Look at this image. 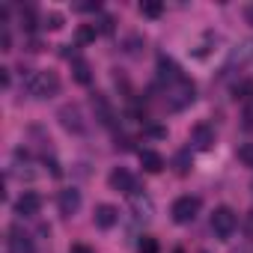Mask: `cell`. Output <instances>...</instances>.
<instances>
[{"mask_svg": "<svg viewBox=\"0 0 253 253\" xmlns=\"http://www.w3.org/2000/svg\"><path fill=\"white\" fill-rule=\"evenodd\" d=\"M140 167H143L146 173H161V170H164L161 152H155V149H140Z\"/></svg>", "mask_w": 253, "mask_h": 253, "instance_id": "obj_12", "label": "cell"}, {"mask_svg": "<svg viewBox=\"0 0 253 253\" xmlns=\"http://www.w3.org/2000/svg\"><path fill=\"white\" fill-rule=\"evenodd\" d=\"M140 12H143L146 18H158V15L164 12V3H158V0H143V3H140Z\"/></svg>", "mask_w": 253, "mask_h": 253, "instance_id": "obj_15", "label": "cell"}, {"mask_svg": "<svg viewBox=\"0 0 253 253\" xmlns=\"http://www.w3.org/2000/svg\"><path fill=\"white\" fill-rule=\"evenodd\" d=\"M78 9H81V12H98L101 6H98V3H78Z\"/></svg>", "mask_w": 253, "mask_h": 253, "instance_id": "obj_23", "label": "cell"}, {"mask_svg": "<svg viewBox=\"0 0 253 253\" xmlns=\"http://www.w3.org/2000/svg\"><path fill=\"white\" fill-rule=\"evenodd\" d=\"M170 214L176 223H194V217L200 214V200L197 197H179L170 206Z\"/></svg>", "mask_w": 253, "mask_h": 253, "instance_id": "obj_4", "label": "cell"}, {"mask_svg": "<svg viewBox=\"0 0 253 253\" xmlns=\"http://www.w3.org/2000/svg\"><path fill=\"white\" fill-rule=\"evenodd\" d=\"M92 110H95V116H98V122H101V125H110V122H113L110 104H107L101 95H92Z\"/></svg>", "mask_w": 253, "mask_h": 253, "instance_id": "obj_14", "label": "cell"}, {"mask_svg": "<svg viewBox=\"0 0 253 253\" xmlns=\"http://www.w3.org/2000/svg\"><path fill=\"white\" fill-rule=\"evenodd\" d=\"M21 27H24V30H33V27H36V15H33V9H24V12H21Z\"/></svg>", "mask_w": 253, "mask_h": 253, "instance_id": "obj_19", "label": "cell"}, {"mask_svg": "<svg viewBox=\"0 0 253 253\" xmlns=\"http://www.w3.org/2000/svg\"><path fill=\"white\" fill-rule=\"evenodd\" d=\"M42 27H45V30H60V27H63V15H60V12H51V15H45Z\"/></svg>", "mask_w": 253, "mask_h": 253, "instance_id": "obj_18", "label": "cell"}, {"mask_svg": "<svg viewBox=\"0 0 253 253\" xmlns=\"http://www.w3.org/2000/svg\"><path fill=\"white\" fill-rule=\"evenodd\" d=\"M116 220H119V211H116V206H110V203H101V206H95V226H101V229H110V226H116Z\"/></svg>", "mask_w": 253, "mask_h": 253, "instance_id": "obj_11", "label": "cell"}, {"mask_svg": "<svg viewBox=\"0 0 253 253\" xmlns=\"http://www.w3.org/2000/svg\"><path fill=\"white\" fill-rule=\"evenodd\" d=\"M57 206H60V214L72 217V214L81 209V191H75V188H66V191H60V197H57Z\"/></svg>", "mask_w": 253, "mask_h": 253, "instance_id": "obj_10", "label": "cell"}, {"mask_svg": "<svg viewBox=\"0 0 253 253\" xmlns=\"http://www.w3.org/2000/svg\"><path fill=\"white\" fill-rule=\"evenodd\" d=\"M238 161L253 170V143H241V146H238Z\"/></svg>", "mask_w": 253, "mask_h": 253, "instance_id": "obj_16", "label": "cell"}, {"mask_svg": "<svg viewBox=\"0 0 253 253\" xmlns=\"http://www.w3.org/2000/svg\"><path fill=\"white\" fill-rule=\"evenodd\" d=\"M247 232H250V235H253V211H250V214H247Z\"/></svg>", "mask_w": 253, "mask_h": 253, "instance_id": "obj_27", "label": "cell"}, {"mask_svg": "<svg viewBox=\"0 0 253 253\" xmlns=\"http://www.w3.org/2000/svg\"><path fill=\"white\" fill-rule=\"evenodd\" d=\"M6 250L9 253H36L33 238L21 229V226H9V238H6Z\"/></svg>", "mask_w": 253, "mask_h": 253, "instance_id": "obj_6", "label": "cell"}, {"mask_svg": "<svg viewBox=\"0 0 253 253\" xmlns=\"http://www.w3.org/2000/svg\"><path fill=\"white\" fill-rule=\"evenodd\" d=\"M191 143L200 149V152H209L214 146V128L209 122H197L194 125V131H191Z\"/></svg>", "mask_w": 253, "mask_h": 253, "instance_id": "obj_8", "label": "cell"}, {"mask_svg": "<svg viewBox=\"0 0 253 253\" xmlns=\"http://www.w3.org/2000/svg\"><path fill=\"white\" fill-rule=\"evenodd\" d=\"M235 226H238V214H235L229 206H217V209L211 211V232H214L217 238H229V235L235 232Z\"/></svg>", "mask_w": 253, "mask_h": 253, "instance_id": "obj_3", "label": "cell"}, {"mask_svg": "<svg viewBox=\"0 0 253 253\" xmlns=\"http://www.w3.org/2000/svg\"><path fill=\"white\" fill-rule=\"evenodd\" d=\"M24 89L33 95V98H51L60 92V78L57 72H48V69H39V72H30L24 78Z\"/></svg>", "mask_w": 253, "mask_h": 253, "instance_id": "obj_1", "label": "cell"}, {"mask_svg": "<svg viewBox=\"0 0 253 253\" xmlns=\"http://www.w3.org/2000/svg\"><path fill=\"white\" fill-rule=\"evenodd\" d=\"M42 211V197L36 191H24L18 200H15V214L21 217H36Z\"/></svg>", "mask_w": 253, "mask_h": 253, "instance_id": "obj_7", "label": "cell"}, {"mask_svg": "<svg viewBox=\"0 0 253 253\" xmlns=\"http://www.w3.org/2000/svg\"><path fill=\"white\" fill-rule=\"evenodd\" d=\"M0 84L9 86V69H0Z\"/></svg>", "mask_w": 253, "mask_h": 253, "instance_id": "obj_26", "label": "cell"}, {"mask_svg": "<svg viewBox=\"0 0 253 253\" xmlns=\"http://www.w3.org/2000/svg\"><path fill=\"white\" fill-rule=\"evenodd\" d=\"M72 75H75V81H78V84H84V86L92 81L89 63H86V60H81V57H75V60H72Z\"/></svg>", "mask_w": 253, "mask_h": 253, "instance_id": "obj_13", "label": "cell"}, {"mask_svg": "<svg viewBox=\"0 0 253 253\" xmlns=\"http://www.w3.org/2000/svg\"><path fill=\"white\" fill-rule=\"evenodd\" d=\"M200 253H206V250H200Z\"/></svg>", "mask_w": 253, "mask_h": 253, "instance_id": "obj_28", "label": "cell"}, {"mask_svg": "<svg viewBox=\"0 0 253 253\" xmlns=\"http://www.w3.org/2000/svg\"><path fill=\"white\" fill-rule=\"evenodd\" d=\"M244 18H247V24H253V3L244 6Z\"/></svg>", "mask_w": 253, "mask_h": 253, "instance_id": "obj_24", "label": "cell"}, {"mask_svg": "<svg viewBox=\"0 0 253 253\" xmlns=\"http://www.w3.org/2000/svg\"><path fill=\"white\" fill-rule=\"evenodd\" d=\"M194 84L188 81V78H179L176 84H167V89H164V95H167V101H170V107L173 110H182V107H188L191 101H194Z\"/></svg>", "mask_w": 253, "mask_h": 253, "instance_id": "obj_2", "label": "cell"}, {"mask_svg": "<svg viewBox=\"0 0 253 253\" xmlns=\"http://www.w3.org/2000/svg\"><path fill=\"white\" fill-rule=\"evenodd\" d=\"M176 170H179V173H188V152H179V158H176Z\"/></svg>", "mask_w": 253, "mask_h": 253, "instance_id": "obj_22", "label": "cell"}, {"mask_svg": "<svg viewBox=\"0 0 253 253\" xmlns=\"http://www.w3.org/2000/svg\"><path fill=\"white\" fill-rule=\"evenodd\" d=\"M69 253H92V250H89V247H86V244H75V247H72V250H69Z\"/></svg>", "mask_w": 253, "mask_h": 253, "instance_id": "obj_25", "label": "cell"}, {"mask_svg": "<svg viewBox=\"0 0 253 253\" xmlns=\"http://www.w3.org/2000/svg\"><path fill=\"white\" fill-rule=\"evenodd\" d=\"M155 250H158V241H155V238H149V235H146V238H143V241H140V253H155Z\"/></svg>", "mask_w": 253, "mask_h": 253, "instance_id": "obj_20", "label": "cell"}, {"mask_svg": "<svg viewBox=\"0 0 253 253\" xmlns=\"http://www.w3.org/2000/svg\"><path fill=\"white\" fill-rule=\"evenodd\" d=\"M9 45H12V39H9V30L3 27L0 30V51H9Z\"/></svg>", "mask_w": 253, "mask_h": 253, "instance_id": "obj_21", "label": "cell"}, {"mask_svg": "<svg viewBox=\"0 0 253 253\" xmlns=\"http://www.w3.org/2000/svg\"><path fill=\"white\" fill-rule=\"evenodd\" d=\"M92 39H95V24L78 27V45H86V42H92Z\"/></svg>", "mask_w": 253, "mask_h": 253, "instance_id": "obj_17", "label": "cell"}, {"mask_svg": "<svg viewBox=\"0 0 253 253\" xmlns=\"http://www.w3.org/2000/svg\"><path fill=\"white\" fill-rule=\"evenodd\" d=\"M107 182H110V188H113V191H119V194H128V197L137 191V185H134V176H131L128 170H125V167H116V170L110 173V179H107Z\"/></svg>", "mask_w": 253, "mask_h": 253, "instance_id": "obj_9", "label": "cell"}, {"mask_svg": "<svg viewBox=\"0 0 253 253\" xmlns=\"http://www.w3.org/2000/svg\"><path fill=\"white\" fill-rule=\"evenodd\" d=\"M57 116H60V125H63L66 131H72V134H84V131H86V122H84L78 104H66V107H60Z\"/></svg>", "mask_w": 253, "mask_h": 253, "instance_id": "obj_5", "label": "cell"}]
</instances>
